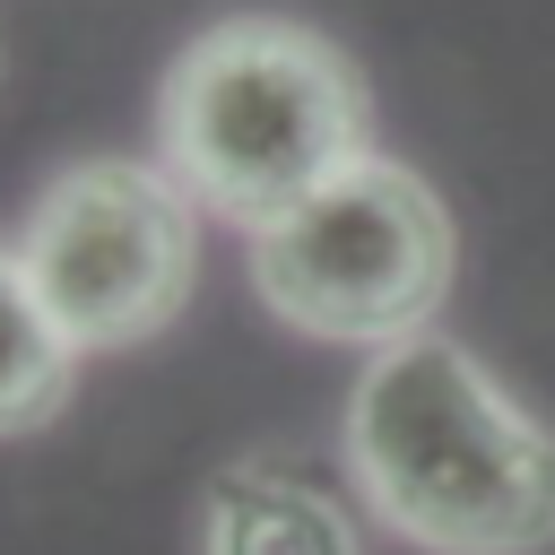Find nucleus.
<instances>
[{
  "instance_id": "nucleus-6",
  "label": "nucleus",
  "mask_w": 555,
  "mask_h": 555,
  "mask_svg": "<svg viewBox=\"0 0 555 555\" xmlns=\"http://www.w3.org/2000/svg\"><path fill=\"white\" fill-rule=\"evenodd\" d=\"M78 356L87 347L52 321V304L26 278V260L0 251V434H43L69 408Z\"/></svg>"
},
{
  "instance_id": "nucleus-5",
  "label": "nucleus",
  "mask_w": 555,
  "mask_h": 555,
  "mask_svg": "<svg viewBox=\"0 0 555 555\" xmlns=\"http://www.w3.org/2000/svg\"><path fill=\"white\" fill-rule=\"evenodd\" d=\"M199 555H364V546L338 494H321L278 460H234L199 503Z\"/></svg>"
},
{
  "instance_id": "nucleus-2",
  "label": "nucleus",
  "mask_w": 555,
  "mask_h": 555,
  "mask_svg": "<svg viewBox=\"0 0 555 555\" xmlns=\"http://www.w3.org/2000/svg\"><path fill=\"white\" fill-rule=\"evenodd\" d=\"M165 173L225 225L269 234L330 173L373 156V95L356 61L295 17H217L156 87Z\"/></svg>"
},
{
  "instance_id": "nucleus-3",
  "label": "nucleus",
  "mask_w": 555,
  "mask_h": 555,
  "mask_svg": "<svg viewBox=\"0 0 555 555\" xmlns=\"http://www.w3.org/2000/svg\"><path fill=\"white\" fill-rule=\"evenodd\" d=\"M451 251L460 243L434 182L390 156H356L295 217L251 234V286L286 330L382 356L434 330L451 295Z\"/></svg>"
},
{
  "instance_id": "nucleus-1",
  "label": "nucleus",
  "mask_w": 555,
  "mask_h": 555,
  "mask_svg": "<svg viewBox=\"0 0 555 555\" xmlns=\"http://www.w3.org/2000/svg\"><path fill=\"white\" fill-rule=\"evenodd\" d=\"M347 477L434 555L555 546V434L442 330L364 364L347 399Z\"/></svg>"
},
{
  "instance_id": "nucleus-4",
  "label": "nucleus",
  "mask_w": 555,
  "mask_h": 555,
  "mask_svg": "<svg viewBox=\"0 0 555 555\" xmlns=\"http://www.w3.org/2000/svg\"><path fill=\"white\" fill-rule=\"evenodd\" d=\"M17 260L78 347H130L173 330L199 286V199L165 165L87 156L43 182Z\"/></svg>"
}]
</instances>
